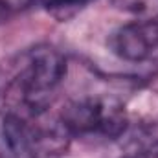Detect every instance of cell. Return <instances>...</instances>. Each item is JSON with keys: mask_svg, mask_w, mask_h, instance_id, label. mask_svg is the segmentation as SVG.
<instances>
[{"mask_svg": "<svg viewBox=\"0 0 158 158\" xmlns=\"http://www.w3.org/2000/svg\"><path fill=\"white\" fill-rule=\"evenodd\" d=\"M66 59L57 48L39 44L28 50L20 57L17 74L9 85L11 110L26 118H39L66 77Z\"/></svg>", "mask_w": 158, "mask_h": 158, "instance_id": "6da1fadb", "label": "cell"}, {"mask_svg": "<svg viewBox=\"0 0 158 158\" xmlns=\"http://www.w3.org/2000/svg\"><path fill=\"white\" fill-rule=\"evenodd\" d=\"M127 112L114 98L83 96L70 101L63 114L61 125L68 134L119 138L127 131Z\"/></svg>", "mask_w": 158, "mask_h": 158, "instance_id": "7a4b0ae2", "label": "cell"}, {"mask_svg": "<svg viewBox=\"0 0 158 158\" xmlns=\"http://www.w3.org/2000/svg\"><path fill=\"white\" fill-rule=\"evenodd\" d=\"M44 145L46 132L30 118L15 110L0 112V158H37Z\"/></svg>", "mask_w": 158, "mask_h": 158, "instance_id": "3957f363", "label": "cell"}, {"mask_svg": "<svg viewBox=\"0 0 158 158\" xmlns=\"http://www.w3.org/2000/svg\"><path fill=\"white\" fill-rule=\"evenodd\" d=\"M109 44L110 50L123 61H147L158 52V20L143 19L129 22L110 35Z\"/></svg>", "mask_w": 158, "mask_h": 158, "instance_id": "277c9868", "label": "cell"}, {"mask_svg": "<svg viewBox=\"0 0 158 158\" xmlns=\"http://www.w3.org/2000/svg\"><path fill=\"white\" fill-rule=\"evenodd\" d=\"M131 155L136 158H153L158 155V131H142L131 136Z\"/></svg>", "mask_w": 158, "mask_h": 158, "instance_id": "5b68a950", "label": "cell"}, {"mask_svg": "<svg viewBox=\"0 0 158 158\" xmlns=\"http://www.w3.org/2000/svg\"><path fill=\"white\" fill-rule=\"evenodd\" d=\"M90 0H40V4L55 17L59 19H68L70 15H74L77 9L83 6H86Z\"/></svg>", "mask_w": 158, "mask_h": 158, "instance_id": "8992f818", "label": "cell"}, {"mask_svg": "<svg viewBox=\"0 0 158 158\" xmlns=\"http://www.w3.org/2000/svg\"><path fill=\"white\" fill-rule=\"evenodd\" d=\"M114 4L132 13H158V0H114Z\"/></svg>", "mask_w": 158, "mask_h": 158, "instance_id": "52a82bcc", "label": "cell"}, {"mask_svg": "<svg viewBox=\"0 0 158 158\" xmlns=\"http://www.w3.org/2000/svg\"><path fill=\"white\" fill-rule=\"evenodd\" d=\"M35 2H40V0H0V6H2L4 9L19 11V9H26V7L33 6Z\"/></svg>", "mask_w": 158, "mask_h": 158, "instance_id": "ba28073f", "label": "cell"}]
</instances>
